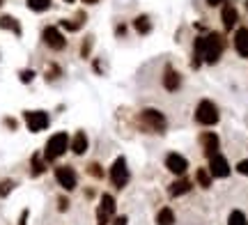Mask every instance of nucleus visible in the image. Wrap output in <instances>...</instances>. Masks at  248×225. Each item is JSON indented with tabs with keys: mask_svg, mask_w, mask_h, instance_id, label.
<instances>
[{
	"mask_svg": "<svg viewBox=\"0 0 248 225\" xmlns=\"http://www.w3.org/2000/svg\"><path fill=\"white\" fill-rule=\"evenodd\" d=\"M198 44H200V51H202V60L207 64H216L218 58H221L223 48H225V42L218 32H212L209 37H198Z\"/></svg>",
	"mask_w": 248,
	"mask_h": 225,
	"instance_id": "obj_1",
	"label": "nucleus"
},
{
	"mask_svg": "<svg viewBox=\"0 0 248 225\" xmlns=\"http://www.w3.org/2000/svg\"><path fill=\"white\" fill-rule=\"evenodd\" d=\"M138 124H140V129H145L147 134H161V131H166L168 122H166V115H163L161 110L145 108L140 115H138Z\"/></svg>",
	"mask_w": 248,
	"mask_h": 225,
	"instance_id": "obj_2",
	"label": "nucleus"
},
{
	"mask_svg": "<svg viewBox=\"0 0 248 225\" xmlns=\"http://www.w3.org/2000/svg\"><path fill=\"white\" fill-rule=\"evenodd\" d=\"M67 150H69V135L64 134V131L53 134L51 138H48V143H46L44 161H55V159H60Z\"/></svg>",
	"mask_w": 248,
	"mask_h": 225,
	"instance_id": "obj_3",
	"label": "nucleus"
},
{
	"mask_svg": "<svg viewBox=\"0 0 248 225\" xmlns=\"http://www.w3.org/2000/svg\"><path fill=\"white\" fill-rule=\"evenodd\" d=\"M195 122L204 126H212L218 122V108L214 106V101L202 99L198 104V108H195Z\"/></svg>",
	"mask_w": 248,
	"mask_h": 225,
	"instance_id": "obj_4",
	"label": "nucleus"
},
{
	"mask_svg": "<svg viewBox=\"0 0 248 225\" xmlns=\"http://www.w3.org/2000/svg\"><path fill=\"white\" fill-rule=\"evenodd\" d=\"M23 120H26L28 129L37 134V131H44L46 126H48V113L44 110H26L23 113Z\"/></svg>",
	"mask_w": 248,
	"mask_h": 225,
	"instance_id": "obj_5",
	"label": "nucleus"
},
{
	"mask_svg": "<svg viewBox=\"0 0 248 225\" xmlns=\"http://www.w3.org/2000/svg\"><path fill=\"white\" fill-rule=\"evenodd\" d=\"M110 181L115 184L117 189L126 186V181H129V168H126V159L124 156L115 159V163H113V168H110Z\"/></svg>",
	"mask_w": 248,
	"mask_h": 225,
	"instance_id": "obj_6",
	"label": "nucleus"
},
{
	"mask_svg": "<svg viewBox=\"0 0 248 225\" xmlns=\"http://www.w3.org/2000/svg\"><path fill=\"white\" fill-rule=\"evenodd\" d=\"M44 44L48 46V48H53V51H62L64 46H67V39H64V35H62L60 30L55 26H48L44 28Z\"/></svg>",
	"mask_w": 248,
	"mask_h": 225,
	"instance_id": "obj_7",
	"label": "nucleus"
},
{
	"mask_svg": "<svg viewBox=\"0 0 248 225\" xmlns=\"http://www.w3.org/2000/svg\"><path fill=\"white\" fill-rule=\"evenodd\" d=\"M55 180L64 191H74L76 189V172L71 165H60L55 168Z\"/></svg>",
	"mask_w": 248,
	"mask_h": 225,
	"instance_id": "obj_8",
	"label": "nucleus"
},
{
	"mask_svg": "<svg viewBox=\"0 0 248 225\" xmlns=\"http://www.w3.org/2000/svg\"><path fill=\"white\" fill-rule=\"evenodd\" d=\"M209 175L212 177H228L230 175V165L223 154L216 152L214 156H209Z\"/></svg>",
	"mask_w": 248,
	"mask_h": 225,
	"instance_id": "obj_9",
	"label": "nucleus"
},
{
	"mask_svg": "<svg viewBox=\"0 0 248 225\" xmlns=\"http://www.w3.org/2000/svg\"><path fill=\"white\" fill-rule=\"evenodd\" d=\"M166 168H168L172 175H184L186 168H188V161H186L182 154L172 152V154H168V156H166Z\"/></svg>",
	"mask_w": 248,
	"mask_h": 225,
	"instance_id": "obj_10",
	"label": "nucleus"
},
{
	"mask_svg": "<svg viewBox=\"0 0 248 225\" xmlns=\"http://www.w3.org/2000/svg\"><path fill=\"white\" fill-rule=\"evenodd\" d=\"M234 48L241 58H248V28H239L234 32Z\"/></svg>",
	"mask_w": 248,
	"mask_h": 225,
	"instance_id": "obj_11",
	"label": "nucleus"
},
{
	"mask_svg": "<svg viewBox=\"0 0 248 225\" xmlns=\"http://www.w3.org/2000/svg\"><path fill=\"white\" fill-rule=\"evenodd\" d=\"M182 85V78H179V72H175L172 67H166V72H163V88L168 92H175Z\"/></svg>",
	"mask_w": 248,
	"mask_h": 225,
	"instance_id": "obj_12",
	"label": "nucleus"
},
{
	"mask_svg": "<svg viewBox=\"0 0 248 225\" xmlns=\"http://www.w3.org/2000/svg\"><path fill=\"white\" fill-rule=\"evenodd\" d=\"M200 143H202V150L207 156H214L218 152V135L216 134H202L200 135Z\"/></svg>",
	"mask_w": 248,
	"mask_h": 225,
	"instance_id": "obj_13",
	"label": "nucleus"
},
{
	"mask_svg": "<svg viewBox=\"0 0 248 225\" xmlns=\"http://www.w3.org/2000/svg\"><path fill=\"white\" fill-rule=\"evenodd\" d=\"M69 150L76 154V156L85 154V152H88V135L83 134V131H78V134L74 135V140H71V145H69Z\"/></svg>",
	"mask_w": 248,
	"mask_h": 225,
	"instance_id": "obj_14",
	"label": "nucleus"
},
{
	"mask_svg": "<svg viewBox=\"0 0 248 225\" xmlns=\"http://www.w3.org/2000/svg\"><path fill=\"white\" fill-rule=\"evenodd\" d=\"M223 26H225V30H232V28L237 26V21H239V14H237V9L232 7V5H225L223 7Z\"/></svg>",
	"mask_w": 248,
	"mask_h": 225,
	"instance_id": "obj_15",
	"label": "nucleus"
},
{
	"mask_svg": "<svg viewBox=\"0 0 248 225\" xmlns=\"http://www.w3.org/2000/svg\"><path fill=\"white\" fill-rule=\"evenodd\" d=\"M133 28L140 32V35H147V32H152V21L147 14H140V16L133 18Z\"/></svg>",
	"mask_w": 248,
	"mask_h": 225,
	"instance_id": "obj_16",
	"label": "nucleus"
},
{
	"mask_svg": "<svg viewBox=\"0 0 248 225\" xmlns=\"http://www.w3.org/2000/svg\"><path fill=\"white\" fill-rule=\"evenodd\" d=\"M191 191V181L188 180H177L175 184H170V195L172 198H177V195H184Z\"/></svg>",
	"mask_w": 248,
	"mask_h": 225,
	"instance_id": "obj_17",
	"label": "nucleus"
},
{
	"mask_svg": "<svg viewBox=\"0 0 248 225\" xmlns=\"http://www.w3.org/2000/svg\"><path fill=\"white\" fill-rule=\"evenodd\" d=\"M0 28L2 30H12L14 35H21V26L14 16H0Z\"/></svg>",
	"mask_w": 248,
	"mask_h": 225,
	"instance_id": "obj_18",
	"label": "nucleus"
},
{
	"mask_svg": "<svg viewBox=\"0 0 248 225\" xmlns=\"http://www.w3.org/2000/svg\"><path fill=\"white\" fill-rule=\"evenodd\" d=\"M175 223V214H172V209L170 207H163L156 214V225H172Z\"/></svg>",
	"mask_w": 248,
	"mask_h": 225,
	"instance_id": "obj_19",
	"label": "nucleus"
},
{
	"mask_svg": "<svg viewBox=\"0 0 248 225\" xmlns=\"http://www.w3.org/2000/svg\"><path fill=\"white\" fill-rule=\"evenodd\" d=\"M195 180H198V184H200L202 189H209V186H212V175L204 170V168H200V170L195 172Z\"/></svg>",
	"mask_w": 248,
	"mask_h": 225,
	"instance_id": "obj_20",
	"label": "nucleus"
},
{
	"mask_svg": "<svg viewBox=\"0 0 248 225\" xmlns=\"http://www.w3.org/2000/svg\"><path fill=\"white\" fill-rule=\"evenodd\" d=\"M26 2L32 12H46V9L51 7V0H26Z\"/></svg>",
	"mask_w": 248,
	"mask_h": 225,
	"instance_id": "obj_21",
	"label": "nucleus"
},
{
	"mask_svg": "<svg viewBox=\"0 0 248 225\" xmlns=\"http://www.w3.org/2000/svg\"><path fill=\"white\" fill-rule=\"evenodd\" d=\"M228 225H248L246 223V214L239 211V209H234V211L230 214V218H228Z\"/></svg>",
	"mask_w": 248,
	"mask_h": 225,
	"instance_id": "obj_22",
	"label": "nucleus"
},
{
	"mask_svg": "<svg viewBox=\"0 0 248 225\" xmlns=\"http://www.w3.org/2000/svg\"><path fill=\"white\" fill-rule=\"evenodd\" d=\"M46 168H44V161H42V154H35V156H32V175H42V172H44Z\"/></svg>",
	"mask_w": 248,
	"mask_h": 225,
	"instance_id": "obj_23",
	"label": "nucleus"
},
{
	"mask_svg": "<svg viewBox=\"0 0 248 225\" xmlns=\"http://www.w3.org/2000/svg\"><path fill=\"white\" fill-rule=\"evenodd\" d=\"M83 18H85V16H83V14H78V18H76V21H60V26L74 32V30H78V28L83 26Z\"/></svg>",
	"mask_w": 248,
	"mask_h": 225,
	"instance_id": "obj_24",
	"label": "nucleus"
},
{
	"mask_svg": "<svg viewBox=\"0 0 248 225\" xmlns=\"http://www.w3.org/2000/svg\"><path fill=\"white\" fill-rule=\"evenodd\" d=\"M14 189V181L12 180H5V181H0V195L5 198V195H9V191Z\"/></svg>",
	"mask_w": 248,
	"mask_h": 225,
	"instance_id": "obj_25",
	"label": "nucleus"
},
{
	"mask_svg": "<svg viewBox=\"0 0 248 225\" xmlns=\"http://www.w3.org/2000/svg\"><path fill=\"white\" fill-rule=\"evenodd\" d=\"M90 48H92V37H88V39L83 42V48H80V55H83V58H88V55H90Z\"/></svg>",
	"mask_w": 248,
	"mask_h": 225,
	"instance_id": "obj_26",
	"label": "nucleus"
},
{
	"mask_svg": "<svg viewBox=\"0 0 248 225\" xmlns=\"http://www.w3.org/2000/svg\"><path fill=\"white\" fill-rule=\"evenodd\" d=\"M32 78H35V72H32V69H26V72H21V81H23V83H30Z\"/></svg>",
	"mask_w": 248,
	"mask_h": 225,
	"instance_id": "obj_27",
	"label": "nucleus"
},
{
	"mask_svg": "<svg viewBox=\"0 0 248 225\" xmlns=\"http://www.w3.org/2000/svg\"><path fill=\"white\" fill-rule=\"evenodd\" d=\"M90 175H92V177H101V175H104L101 168H99V163H92V165H90Z\"/></svg>",
	"mask_w": 248,
	"mask_h": 225,
	"instance_id": "obj_28",
	"label": "nucleus"
},
{
	"mask_svg": "<svg viewBox=\"0 0 248 225\" xmlns=\"http://www.w3.org/2000/svg\"><path fill=\"white\" fill-rule=\"evenodd\" d=\"M58 74H60V69L58 67H51V72H46V81H53V78H58Z\"/></svg>",
	"mask_w": 248,
	"mask_h": 225,
	"instance_id": "obj_29",
	"label": "nucleus"
},
{
	"mask_svg": "<svg viewBox=\"0 0 248 225\" xmlns=\"http://www.w3.org/2000/svg\"><path fill=\"white\" fill-rule=\"evenodd\" d=\"M237 170H239L241 175H248V161H241L239 165H237Z\"/></svg>",
	"mask_w": 248,
	"mask_h": 225,
	"instance_id": "obj_30",
	"label": "nucleus"
},
{
	"mask_svg": "<svg viewBox=\"0 0 248 225\" xmlns=\"http://www.w3.org/2000/svg\"><path fill=\"white\" fill-rule=\"evenodd\" d=\"M221 2H225V0H207V5H212V7H216V5H221Z\"/></svg>",
	"mask_w": 248,
	"mask_h": 225,
	"instance_id": "obj_31",
	"label": "nucleus"
},
{
	"mask_svg": "<svg viewBox=\"0 0 248 225\" xmlns=\"http://www.w3.org/2000/svg\"><path fill=\"white\" fill-rule=\"evenodd\" d=\"M115 225H126V216H122V218H115Z\"/></svg>",
	"mask_w": 248,
	"mask_h": 225,
	"instance_id": "obj_32",
	"label": "nucleus"
},
{
	"mask_svg": "<svg viewBox=\"0 0 248 225\" xmlns=\"http://www.w3.org/2000/svg\"><path fill=\"white\" fill-rule=\"evenodd\" d=\"M67 205H69V202H67V200L62 198V200H60V209H62V211H64V209H67Z\"/></svg>",
	"mask_w": 248,
	"mask_h": 225,
	"instance_id": "obj_33",
	"label": "nucleus"
},
{
	"mask_svg": "<svg viewBox=\"0 0 248 225\" xmlns=\"http://www.w3.org/2000/svg\"><path fill=\"white\" fill-rule=\"evenodd\" d=\"M83 2H88V5H94V2H99V0H83Z\"/></svg>",
	"mask_w": 248,
	"mask_h": 225,
	"instance_id": "obj_34",
	"label": "nucleus"
},
{
	"mask_svg": "<svg viewBox=\"0 0 248 225\" xmlns=\"http://www.w3.org/2000/svg\"><path fill=\"white\" fill-rule=\"evenodd\" d=\"M64 2H74V0H64Z\"/></svg>",
	"mask_w": 248,
	"mask_h": 225,
	"instance_id": "obj_35",
	"label": "nucleus"
},
{
	"mask_svg": "<svg viewBox=\"0 0 248 225\" xmlns=\"http://www.w3.org/2000/svg\"><path fill=\"white\" fill-rule=\"evenodd\" d=\"M0 5H2V0H0Z\"/></svg>",
	"mask_w": 248,
	"mask_h": 225,
	"instance_id": "obj_36",
	"label": "nucleus"
}]
</instances>
